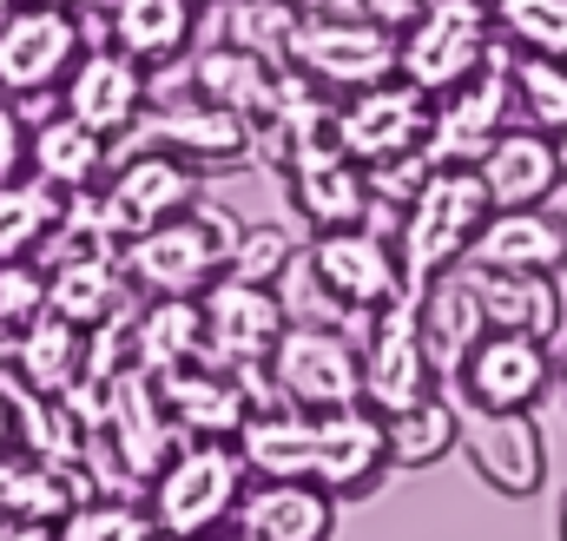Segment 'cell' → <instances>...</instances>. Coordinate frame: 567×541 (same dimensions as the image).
Masks as SVG:
<instances>
[{"label": "cell", "instance_id": "35", "mask_svg": "<svg viewBox=\"0 0 567 541\" xmlns=\"http://www.w3.org/2000/svg\"><path fill=\"white\" fill-rule=\"evenodd\" d=\"M508 93H515V120L561 133L567 126V60H542V53H502Z\"/></svg>", "mask_w": 567, "mask_h": 541}, {"label": "cell", "instance_id": "38", "mask_svg": "<svg viewBox=\"0 0 567 541\" xmlns=\"http://www.w3.org/2000/svg\"><path fill=\"white\" fill-rule=\"evenodd\" d=\"M297 13H303V0H231L225 40L231 47H251L265 60H284L290 53V33H297Z\"/></svg>", "mask_w": 567, "mask_h": 541}, {"label": "cell", "instance_id": "37", "mask_svg": "<svg viewBox=\"0 0 567 541\" xmlns=\"http://www.w3.org/2000/svg\"><path fill=\"white\" fill-rule=\"evenodd\" d=\"M53 541H152V516L120 496H80L53 522Z\"/></svg>", "mask_w": 567, "mask_h": 541}, {"label": "cell", "instance_id": "39", "mask_svg": "<svg viewBox=\"0 0 567 541\" xmlns=\"http://www.w3.org/2000/svg\"><path fill=\"white\" fill-rule=\"evenodd\" d=\"M290 265H297L290 232H278V225H238V245H231V277H245V284H271V290H278V277Z\"/></svg>", "mask_w": 567, "mask_h": 541}, {"label": "cell", "instance_id": "44", "mask_svg": "<svg viewBox=\"0 0 567 541\" xmlns=\"http://www.w3.org/2000/svg\"><path fill=\"white\" fill-rule=\"evenodd\" d=\"M13 442V397H0V449Z\"/></svg>", "mask_w": 567, "mask_h": 541}, {"label": "cell", "instance_id": "18", "mask_svg": "<svg viewBox=\"0 0 567 541\" xmlns=\"http://www.w3.org/2000/svg\"><path fill=\"white\" fill-rule=\"evenodd\" d=\"M100 429L113 436L120 469L140 476V482H152V476L165 469V456L178 449V429H172V416H165V404H158V384H152L145 370H120V377L106 384Z\"/></svg>", "mask_w": 567, "mask_h": 541}, {"label": "cell", "instance_id": "24", "mask_svg": "<svg viewBox=\"0 0 567 541\" xmlns=\"http://www.w3.org/2000/svg\"><path fill=\"white\" fill-rule=\"evenodd\" d=\"M66 113L80 120V126H93L100 139L113 133H133L145 120V73L133 53H120V47H100V53H86L80 67H73V86H66Z\"/></svg>", "mask_w": 567, "mask_h": 541}, {"label": "cell", "instance_id": "12", "mask_svg": "<svg viewBox=\"0 0 567 541\" xmlns=\"http://www.w3.org/2000/svg\"><path fill=\"white\" fill-rule=\"evenodd\" d=\"M198 317H205V357L231 364V370H258L290 324V310L278 304L271 284H245L231 270L198 290Z\"/></svg>", "mask_w": 567, "mask_h": 541}, {"label": "cell", "instance_id": "48", "mask_svg": "<svg viewBox=\"0 0 567 541\" xmlns=\"http://www.w3.org/2000/svg\"><path fill=\"white\" fill-rule=\"evenodd\" d=\"M152 541H178V535H158V529H152Z\"/></svg>", "mask_w": 567, "mask_h": 541}, {"label": "cell", "instance_id": "43", "mask_svg": "<svg viewBox=\"0 0 567 541\" xmlns=\"http://www.w3.org/2000/svg\"><path fill=\"white\" fill-rule=\"evenodd\" d=\"M198 541H258L251 529H238V522H225V529H212V535H198Z\"/></svg>", "mask_w": 567, "mask_h": 541}, {"label": "cell", "instance_id": "34", "mask_svg": "<svg viewBox=\"0 0 567 541\" xmlns=\"http://www.w3.org/2000/svg\"><path fill=\"white\" fill-rule=\"evenodd\" d=\"M66 218V198L47 185V178H7L0 185V265L7 258H33L47 238H53V225Z\"/></svg>", "mask_w": 567, "mask_h": 541}, {"label": "cell", "instance_id": "2", "mask_svg": "<svg viewBox=\"0 0 567 541\" xmlns=\"http://www.w3.org/2000/svg\"><path fill=\"white\" fill-rule=\"evenodd\" d=\"M488 192L475 178V165H435L429 159L423 185L410 192V205L396 212V270H403V290L416 297L423 284H435L442 270L468 265L482 225H488Z\"/></svg>", "mask_w": 567, "mask_h": 541}, {"label": "cell", "instance_id": "27", "mask_svg": "<svg viewBox=\"0 0 567 541\" xmlns=\"http://www.w3.org/2000/svg\"><path fill=\"white\" fill-rule=\"evenodd\" d=\"M13 364H20V377H27L33 397H73L86 384V337L60 310H40L33 324H20Z\"/></svg>", "mask_w": 567, "mask_h": 541}, {"label": "cell", "instance_id": "7", "mask_svg": "<svg viewBox=\"0 0 567 541\" xmlns=\"http://www.w3.org/2000/svg\"><path fill=\"white\" fill-rule=\"evenodd\" d=\"M429 120H435V100L396 73V80H377V86L343 93V100L330 106V145L350 152V159L370 172V165L429 152Z\"/></svg>", "mask_w": 567, "mask_h": 541}, {"label": "cell", "instance_id": "31", "mask_svg": "<svg viewBox=\"0 0 567 541\" xmlns=\"http://www.w3.org/2000/svg\"><path fill=\"white\" fill-rule=\"evenodd\" d=\"M192 27H198V7L192 0H120L113 7V40H120V53H133V60H178L185 47H192Z\"/></svg>", "mask_w": 567, "mask_h": 541}, {"label": "cell", "instance_id": "42", "mask_svg": "<svg viewBox=\"0 0 567 541\" xmlns=\"http://www.w3.org/2000/svg\"><path fill=\"white\" fill-rule=\"evenodd\" d=\"M363 7H370V13H377V20H383L390 33H403V27H410V20L423 13L429 0H363Z\"/></svg>", "mask_w": 567, "mask_h": 541}, {"label": "cell", "instance_id": "14", "mask_svg": "<svg viewBox=\"0 0 567 541\" xmlns=\"http://www.w3.org/2000/svg\"><path fill=\"white\" fill-rule=\"evenodd\" d=\"M152 384H158V404L172 416V429H185V436L231 442L245 429V416L265 409L258 404V370H231V364H212V357L178 364V370H165Z\"/></svg>", "mask_w": 567, "mask_h": 541}, {"label": "cell", "instance_id": "21", "mask_svg": "<svg viewBox=\"0 0 567 541\" xmlns=\"http://www.w3.org/2000/svg\"><path fill=\"white\" fill-rule=\"evenodd\" d=\"M416 324H423V350L435 377H455V364L488 337V310H482V277L475 265L442 270L435 284L416 290Z\"/></svg>", "mask_w": 567, "mask_h": 541}, {"label": "cell", "instance_id": "10", "mask_svg": "<svg viewBox=\"0 0 567 541\" xmlns=\"http://www.w3.org/2000/svg\"><path fill=\"white\" fill-rule=\"evenodd\" d=\"M455 416H462L455 449L468 456V469H475L495 496H508V502L542 496V482H548V436H542L535 409H475V404H455Z\"/></svg>", "mask_w": 567, "mask_h": 541}, {"label": "cell", "instance_id": "6", "mask_svg": "<svg viewBox=\"0 0 567 541\" xmlns=\"http://www.w3.org/2000/svg\"><path fill=\"white\" fill-rule=\"evenodd\" d=\"M495 53H502V40H495L488 0H429L423 13L396 33V73L410 86H423L429 100H442L449 86L482 73Z\"/></svg>", "mask_w": 567, "mask_h": 541}, {"label": "cell", "instance_id": "28", "mask_svg": "<svg viewBox=\"0 0 567 541\" xmlns=\"http://www.w3.org/2000/svg\"><path fill=\"white\" fill-rule=\"evenodd\" d=\"M126 290V265H113V252H80V258H53L47 265V310H60L80 330H100Z\"/></svg>", "mask_w": 567, "mask_h": 541}, {"label": "cell", "instance_id": "26", "mask_svg": "<svg viewBox=\"0 0 567 541\" xmlns=\"http://www.w3.org/2000/svg\"><path fill=\"white\" fill-rule=\"evenodd\" d=\"M482 310H488V330H515V337H535V344H555L567 330V297L555 277L542 270H482Z\"/></svg>", "mask_w": 567, "mask_h": 541}, {"label": "cell", "instance_id": "29", "mask_svg": "<svg viewBox=\"0 0 567 541\" xmlns=\"http://www.w3.org/2000/svg\"><path fill=\"white\" fill-rule=\"evenodd\" d=\"M205 357V317L198 297H152L145 310H133V364L145 377H165L178 364Z\"/></svg>", "mask_w": 567, "mask_h": 541}, {"label": "cell", "instance_id": "3", "mask_svg": "<svg viewBox=\"0 0 567 541\" xmlns=\"http://www.w3.org/2000/svg\"><path fill=\"white\" fill-rule=\"evenodd\" d=\"M251 489V469L238 456V442H218V436H192L165 456V469L152 476V529L178 541H198L225 522H238V502Z\"/></svg>", "mask_w": 567, "mask_h": 541}, {"label": "cell", "instance_id": "17", "mask_svg": "<svg viewBox=\"0 0 567 541\" xmlns=\"http://www.w3.org/2000/svg\"><path fill=\"white\" fill-rule=\"evenodd\" d=\"M290 205L297 218H310V232H343V225H370V172L337 152V145H310L284 165Z\"/></svg>", "mask_w": 567, "mask_h": 541}, {"label": "cell", "instance_id": "11", "mask_svg": "<svg viewBox=\"0 0 567 541\" xmlns=\"http://www.w3.org/2000/svg\"><path fill=\"white\" fill-rule=\"evenodd\" d=\"M363 404L377 416H396V409L423 404L429 390L442 384L435 364L423 350V324H416V297H390L377 317H363Z\"/></svg>", "mask_w": 567, "mask_h": 541}, {"label": "cell", "instance_id": "19", "mask_svg": "<svg viewBox=\"0 0 567 541\" xmlns=\"http://www.w3.org/2000/svg\"><path fill=\"white\" fill-rule=\"evenodd\" d=\"M475 178L488 192L495 212H515V205H548L561 192V152H555V133L542 126H502L488 139V152L475 159Z\"/></svg>", "mask_w": 567, "mask_h": 541}, {"label": "cell", "instance_id": "32", "mask_svg": "<svg viewBox=\"0 0 567 541\" xmlns=\"http://www.w3.org/2000/svg\"><path fill=\"white\" fill-rule=\"evenodd\" d=\"M27 159H33V178H47L53 192H86L100 178V165H106V139L93 126H80L73 113H60V120H47L33 133Z\"/></svg>", "mask_w": 567, "mask_h": 541}, {"label": "cell", "instance_id": "46", "mask_svg": "<svg viewBox=\"0 0 567 541\" xmlns=\"http://www.w3.org/2000/svg\"><path fill=\"white\" fill-rule=\"evenodd\" d=\"M555 384H561V397H567V350L555 357Z\"/></svg>", "mask_w": 567, "mask_h": 541}, {"label": "cell", "instance_id": "45", "mask_svg": "<svg viewBox=\"0 0 567 541\" xmlns=\"http://www.w3.org/2000/svg\"><path fill=\"white\" fill-rule=\"evenodd\" d=\"M555 152H561V185H567V126L555 133Z\"/></svg>", "mask_w": 567, "mask_h": 541}, {"label": "cell", "instance_id": "9", "mask_svg": "<svg viewBox=\"0 0 567 541\" xmlns=\"http://www.w3.org/2000/svg\"><path fill=\"white\" fill-rule=\"evenodd\" d=\"M271 364V390L290 409H350L363 404V357L337 324H284Z\"/></svg>", "mask_w": 567, "mask_h": 541}, {"label": "cell", "instance_id": "8", "mask_svg": "<svg viewBox=\"0 0 567 541\" xmlns=\"http://www.w3.org/2000/svg\"><path fill=\"white\" fill-rule=\"evenodd\" d=\"M310 270V290L337 310V317H377L390 297H403V270L396 245L370 225H343V232H317L310 252H297Z\"/></svg>", "mask_w": 567, "mask_h": 541}, {"label": "cell", "instance_id": "20", "mask_svg": "<svg viewBox=\"0 0 567 541\" xmlns=\"http://www.w3.org/2000/svg\"><path fill=\"white\" fill-rule=\"evenodd\" d=\"M145 139L158 145V152H172L178 165H245L251 159V126H245V113H231V106H218V100H205V93H185V100H165L158 113H152V126Z\"/></svg>", "mask_w": 567, "mask_h": 541}, {"label": "cell", "instance_id": "23", "mask_svg": "<svg viewBox=\"0 0 567 541\" xmlns=\"http://www.w3.org/2000/svg\"><path fill=\"white\" fill-rule=\"evenodd\" d=\"M80 53V27L60 7H27L0 27V86L7 93H47Z\"/></svg>", "mask_w": 567, "mask_h": 541}, {"label": "cell", "instance_id": "41", "mask_svg": "<svg viewBox=\"0 0 567 541\" xmlns=\"http://www.w3.org/2000/svg\"><path fill=\"white\" fill-rule=\"evenodd\" d=\"M20 159H27V139H20V113L0 106V185L20 178Z\"/></svg>", "mask_w": 567, "mask_h": 541}, {"label": "cell", "instance_id": "30", "mask_svg": "<svg viewBox=\"0 0 567 541\" xmlns=\"http://www.w3.org/2000/svg\"><path fill=\"white\" fill-rule=\"evenodd\" d=\"M278 60H265V53H251V47H205L198 60H192V93H205V100H218V106H231V113H258L265 106V93L278 86Z\"/></svg>", "mask_w": 567, "mask_h": 541}, {"label": "cell", "instance_id": "15", "mask_svg": "<svg viewBox=\"0 0 567 541\" xmlns=\"http://www.w3.org/2000/svg\"><path fill=\"white\" fill-rule=\"evenodd\" d=\"M508 53V47H502ZM502 53L468 73L462 86H449L435 100V120H429V159L435 165H475L488 152V139L502 126H515V93H508V73H502Z\"/></svg>", "mask_w": 567, "mask_h": 541}, {"label": "cell", "instance_id": "1", "mask_svg": "<svg viewBox=\"0 0 567 541\" xmlns=\"http://www.w3.org/2000/svg\"><path fill=\"white\" fill-rule=\"evenodd\" d=\"M251 476H284V482H310L323 496H370L390 476V449H383V416L370 404L350 409H251L245 429L231 436Z\"/></svg>", "mask_w": 567, "mask_h": 541}, {"label": "cell", "instance_id": "36", "mask_svg": "<svg viewBox=\"0 0 567 541\" xmlns=\"http://www.w3.org/2000/svg\"><path fill=\"white\" fill-rule=\"evenodd\" d=\"M488 13H495V40L508 53L567 60V0H488Z\"/></svg>", "mask_w": 567, "mask_h": 541}, {"label": "cell", "instance_id": "22", "mask_svg": "<svg viewBox=\"0 0 567 541\" xmlns=\"http://www.w3.org/2000/svg\"><path fill=\"white\" fill-rule=\"evenodd\" d=\"M468 265L482 270H542L561 277L567 270V212L561 205H515V212H488Z\"/></svg>", "mask_w": 567, "mask_h": 541}, {"label": "cell", "instance_id": "4", "mask_svg": "<svg viewBox=\"0 0 567 541\" xmlns=\"http://www.w3.org/2000/svg\"><path fill=\"white\" fill-rule=\"evenodd\" d=\"M284 67L297 80H310L317 93L343 100L377 80H396V33L370 7H303Z\"/></svg>", "mask_w": 567, "mask_h": 541}, {"label": "cell", "instance_id": "25", "mask_svg": "<svg viewBox=\"0 0 567 541\" xmlns=\"http://www.w3.org/2000/svg\"><path fill=\"white\" fill-rule=\"evenodd\" d=\"M238 529H251L258 541H330L337 496H323L310 482H284V476H251V489L238 502Z\"/></svg>", "mask_w": 567, "mask_h": 541}, {"label": "cell", "instance_id": "5", "mask_svg": "<svg viewBox=\"0 0 567 541\" xmlns=\"http://www.w3.org/2000/svg\"><path fill=\"white\" fill-rule=\"evenodd\" d=\"M231 245H238V225L218 205H185L178 218L126 238V277L145 297H198L231 270Z\"/></svg>", "mask_w": 567, "mask_h": 541}, {"label": "cell", "instance_id": "47", "mask_svg": "<svg viewBox=\"0 0 567 541\" xmlns=\"http://www.w3.org/2000/svg\"><path fill=\"white\" fill-rule=\"evenodd\" d=\"M561 541H567V496H561Z\"/></svg>", "mask_w": 567, "mask_h": 541}, {"label": "cell", "instance_id": "16", "mask_svg": "<svg viewBox=\"0 0 567 541\" xmlns=\"http://www.w3.org/2000/svg\"><path fill=\"white\" fill-rule=\"evenodd\" d=\"M100 205V218H106V232L126 245V238H140L152 225H165V218H178L185 205H198V172L192 165H178L172 152H140V159H126L120 172H113V185L93 198Z\"/></svg>", "mask_w": 567, "mask_h": 541}, {"label": "cell", "instance_id": "40", "mask_svg": "<svg viewBox=\"0 0 567 541\" xmlns=\"http://www.w3.org/2000/svg\"><path fill=\"white\" fill-rule=\"evenodd\" d=\"M47 310V265L40 258H7L0 265V324L20 330Z\"/></svg>", "mask_w": 567, "mask_h": 541}, {"label": "cell", "instance_id": "13", "mask_svg": "<svg viewBox=\"0 0 567 541\" xmlns=\"http://www.w3.org/2000/svg\"><path fill=\"white\" fill-rule=\"evenodd\" d=\"M462 390V404L475 409H535L555 390V344L515 337V330H488L449 377Z\"/></svg>", "mask_w": 567, "mask_h": 541}, {"label": "cell", "instance_id": "33", "mask_svg": "<svg viewBox=\"0 0 567 541\" xmlns=\"http://www.w3.org/2000/svg\"><path fill=\"white\" fill-rule=\"evenodd\" d=\"M455 436H462V416L449 397L429 390L423 404L383 416V449H390V469H435L442 456H455Z\"/></svg>", "mask_w": 567, "mask_h": 541}]
</instances>
